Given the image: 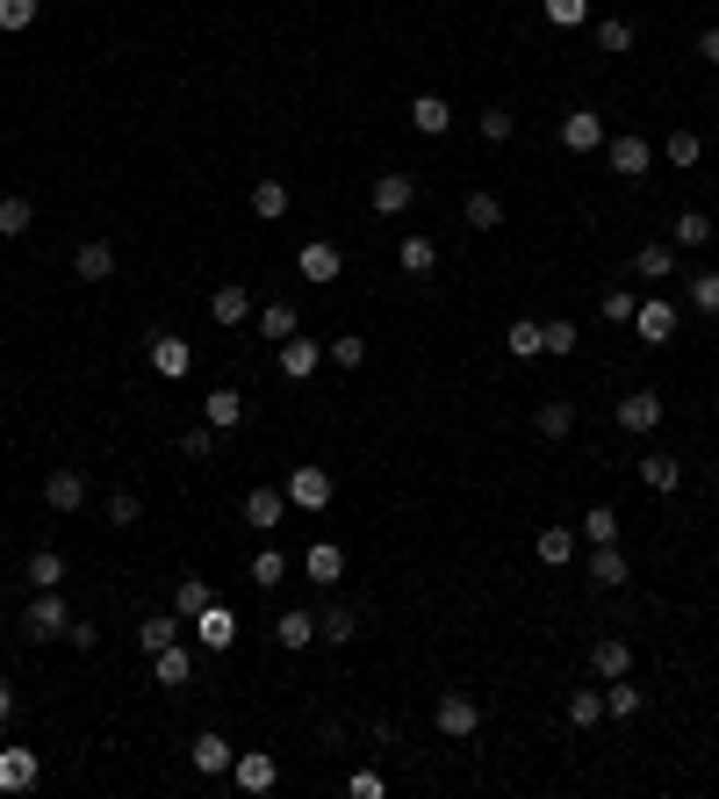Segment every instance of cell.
<instances>
[{"label": "cell", "instance_id": "60d3db41", "mask_svg": "<svg viewBox=\"0 0 719 799\" xmlns=\"http://www.w3.org/2000/svg\"><path fill=\"white\" fill-rule=\"evenodd\" d=\"M576 533L590 540V548H604V540H618V512H612V504H590V519H582Z\"/></svg>", "mask_w": 719, "mask_h": 799}, {"label": "cell", "instance_id": "7402d4cb", "mask_svg": "<svg viewBox=\"0 0 719 799\" xmlns=\"http://www.w3.org/2000/svg\"><path fill=\"white\" fill-rule=\"evenodd\" d=\"M532 433H540V439H568V433H576V403H568V397H547L540 411H532Z\"/></svg>", "mask_w": 719, "mask_h": 799}, {"label": "cell", "instance_id": "4dcf8cb0", "mask_svg": "<svg viewBox=\"0 0 719 799\" xmlns=\"http://www.w3.org/2000/svg\"><path fill=\"white\" fill-rule=\"evenodd\" d=\"M317 642H360V612L353 606H325L317 612Z\"/></svg>", "mask_w": 719, "mask_h": 799}, {"label": "cell", "instance_id": "6125c7cd", "mask_svg": "<svg viewBox=\"0 0 719 799\" xmlns=\"http://www.w3.org/2000/svg\"><path fill=\"white\" fill-rule=\"evenodd\" d=\"M8 713H15V684L0 678V720H8Z\"/></svg>", "mask_w": 719, "mask_h": 799}, {"label": "cell", "instance_id": "7c38bea8", "mask_svg": "<svg viewBox=\"0 0 719 799\" xmlns=\"http://www.w3.org/2000/svg\"><path fill=\"white\" fill-rule=\"evenodd\" d=\"M288 519V497H281V490H245V526H259V533H274V526Z\"/></svg>", "mask_w": 719, "mask_h": 799}, {"label": "cell", "instance_id": "ba28073f", "mask_svg": "<svg viewBox=\"0 0 719 799\" xmlns=\"http://www.w3.org/2000/svg\"><path fill=\"white\" fill-rule=\"evenodd\" d=\"M188 634L209 648V656H223V648L238 642V620H231V606H209V612H195V626H188Z\"/></svg>", "mask_w": 719, "mask_h": 799}, {"label": "cell", "instance_id": "74e56055", "mask_svg": "<svg viewBox=\"0 0 719 799\" xmlns=\"http://www.w3.org/2000/svg\"><path fill=\"white\" fill-rule=\"evenodd\" d=\"M640 483L648 490H676L684 483V461H676V454H648V461H640Z\"/></svg>", "mask_w": 719, "mask_h": 799}, {"label": "cell", "instance_id": "9f6ffc18", "mask_svg": "<svg viewBox=\"0 0 719 799\" xmlns=\"http://www.w3.org/2000/svg\"><path fill=\"white\" fill-rule=\"evenodd\" d=\"M36 22V0H0V30L15 36V30H30Z\"/></svg>", "mask_w": 719, "mask_h": 799}, {"label": "cell", "instance_id": "9a60e30c", "mask_svg": "<svg viewBox=\"0 0 719 799\" xmlns=\"http://www.w3.org/2000/svg\"><path fill=\"white\" fill-rule=\"evenodd\" d=\"M339 267H345V252L331 238H309L303 245V281H317V289H325V281H339Z\"/></svg>", "mask_w": 719, "mask_h": 799}, {"label": "cell", "instance_id": "5bb4252c", "mask_svg": "<svg viewBox=\"0 0 719 799\" xmlns=\"http://www.w3.org/2000/svg\"><path fill=\"white\" fill-rule=\"evenodd\" d=\"M562 144H568V152H598V144H604V116L568 108V116H562Z\"/></svg>", "mask_w": 719, "mask_h": 799}, {"label": "cell", "instance_id": "83f0119b", "mask_svg": "<svg viewBox=\"0 0 719 799\" xmlns=\"http://www.w3.org/2000/svg\"><path fill=\"white\" fill-rule=\"evenodd\" d=\"M202 418L216 425V433H231V425H245V397H238V389H209V397H202Z\"/></svg>", "mask_w": 719, "mask_h": 799}, {"label": "cell", "instance_id": "b9f144b4", "mask_svg": "<svg viewBox=\"0 0 719 799\" xmlns=\"http://www.w3.org/2000/svg\"><path fill=\"white\" fill-rule=\"evenodd\" d=\"M662 158H669V166H698V158H705V144H698V130H669V144H662Z\"/></svg>", "mask_w": 719, "mask_h": 799}, {"label": "cell", "instance_id": "d4e9b609", "mask_svg": "<svg viewBox=\"0 0 719 799\" xmlns=\"http://www.w3.org/2000/svg\"><path fill=\"white\" fill-rule=\"evenodd\" d=\"M411 202H417V180L411 174H381L375 180V209H381V216H403Z\"/></svg>", "mask_w": 719, "mask_h": 799}, {"label": "cell", "instance_id": "f546056e", "mask_svg": "<svg viewBox=\"0 0 719 799\" xmlns=\"http://www.w3.org/2000/svg\"><path fill=\"white\" fill-rule=\"evenodd\" d=\"M152 678L166 684V692H180V684L195 678V662H188V648H180V642H173V648H158V656H152Z\"/></svg>", "mask_w": 719, "mask_h": 799}, {"label": "cell", "instance_id": "2e32d148", "mask_svg": "<svg viewBox=\"0 0 719 799\" xmlns=\"http://www.w3.org/2000/svg\"><path fill=\"white\" fill-rule=\"evenodd\" d=\"M180 634H188V620H180V612H152V620H138V648H144V656L173 648Z\"/></svg>", "mask_w": 719, "mask_h": 799}, {"label": "cell", "instance_id": "f907efd6", "mask_svg": "<svg viewBox=\"0 0 719 799\" xmlns=\"http://www.w3.org/2000/svg\"><path fill=\"white\" fill-rule=\"evenodd\" d=\"M325 361L331 367H360V361H367V339H360V331H345V339H331V346H325Z\"/></svg>", "mask_w": 719, "mask_h": 799}, {"label": "cell", "instance_id": "8fae6325", "mask_svg": "<svg viewBox=\"0 0 719 799\" xmlns=\"http://www.w3.org/2000/svg\"><path fill=\"white\" fill-rule=\"evenodd\" d=\"M396 267H403L411 281H432V274H439V245H432L425 231H411V238L396 245Z\"/></svg>", "mask_w": 719, "mask_h": 799}, {"label": "cell", "instance_id": "4316f807", "mask_svg": "<svg viewBox=\"0 0 719 799\" xmlns=\"http://www.w3.org/2000/svg\"><path fill=\"white\" fill-rule=\"evenodd\" d=\"M411 122H417V138H446V130H453V108H446L439 94H417V102H411Z\"/></svg>", "mask_w": 719, "mask_h": 799}, {"label": "cell", "instance_id": "ffe728a7", "mask_svg": "<svg viewBox=\"0 0 719 799\" xmlns=\"http://www.w3.org/2000/svg\"><path fill=\"white\" fill-rule=\"evenodd\" d=\"M209 317H216V325H223V331H238V325H245V317H252V296H245L238 281H223L216 296H209Z\"/></svg>", "mask_w": 719, "mask_h": 799}, {"label": "cell", "instance_id": "5b68a950", "mask_svg": "<svg viewBox=\"0 0 719 799\" xmlns=\"http://www.w3.org/2000/svg\"><path fill=\"white\" fill-rule=\"evenodd\" d=\"M634 331H640V346H669L676 339V303H662V296L634 303Z\"/></svg>", "mask_w": 719, "mask_h": 799}, {"label": "cell", "instance_id": "6f0895ef", "mask_svg": "<svg viewBox=\"0 0 719 799\" xmlns=\"http://www.w3.org/2000/svg\"><path fill=\"white\" fill-rule=\"evenodd\" d=\"M345 792H353V799H381L389 785H381V771H353V778H345Z\"/></svg>", "mask_w": 719, "mask_h": 799}, {"label": "cell", "instance_id": "c3c4849f", "mask_svg": "<svg viewBox=\"0 0 719 799\" xmlns=\"http://www.w3.org/2000/svg\"><path fill=\"white\" fill-rule=\"evenodd\" d=\"M259 331H267V339H295V303H267V310H259Z\"/></svg>", "mask_w": 719, "mask_h": 799}, {"label": "cell", "instance_id": "f1b7e54d", "mask_svg": "<svg viewBox=\"0 0 719 799\" xmlns=\"http://www.w3.org/2000/svg\"><path fill=\"white\" fill-rule=\"evenodd\" d=\"M532 555L547 562V569H562V562L576 555V526H540V540H532Z\"/></svg>", "mask_w": 719, "mask_h": 799}, {"label": "cell", "instance_id": "30bf717a", "mask_svg": "<svg viewBox=\"0 0 719 799\" xmlns=\"http://www.w3.org/2000/svg\"><path fill=\"white\" fill-rule=\"evenodd\" d=\"M317 367H325V346H317V339H303V331L281 339V375H288V383H309Z\"/></svg>", "mask_w": 719, "mask_h": 799}, {"label": "cell", "instance_id": "e0dca14e", "mask_svg": "<svg viewBox=\"0 0 719 799\" xmlns=\"http://www.w3.org/2000/svg\"><path fill=\"white\" fill-rule=\"evenodd\" d=\"M22 584H30V591H58V584H66V555H58V548H36V555L22 562Z\"/></svg>", "mask_w": 719, "mask_h": 799}, {"label": "cell", "instance_id": "f6af8a7d", "mask_svg": "<svg viewBox=\"0 0 719 799\" xmlns=\"http://www.w3.org/2000/svg\"><path fill=\"white\" fill-rule=\"evenodd\" d=\"M691 310L719 317V274H712V267H705V274H691Z\"/></svg>", "mask_w": 719, "mask_h": 799}, {"label": "cell", "instance_id": "52a82bcc", "mask_svg": "<svg viewBox=\"0 0 719 799\" xmlns=\"http://www.w3.org/2000/svg\"><path fill=\"white\" fill-rule=\"evenodd\" d=\"M618 433H655V425H662V397H655V389H634V397H618Z\"/></svg>", "mask_w": 719, "mask_h": 799}, {"label": "cell", "instance_id": "681fc988", "mask_svg": "<svg viewBox=\"0 0 719 799\" xmlns=\"http://www.w3.org/2000/svg\"><path fill=\"white\" fill-rule=\"evenodd\" d=\"M540 353H576V325H568V317H547V325H540Z\"/></svg>", "mask_w": 719, "mask_h": 799}, {"label": "cell", "instance_id": "9c48e42d", "mask_svg": "<svg viewBox=\"0 0 719 799\" xmlns=\"http://www.w3.org/2000/svg\"><path fill=\"white\" fill-rule=\"evenodd\" d=\"M44 778V764H36V749H0V792H30V785Z\"/></svg>", "mask_w": 719, "mask_h": 799}, {"label": "cell", "instance_id": "11a10c76", "mask_svg": "<svg viewBox=\"0 0 719 799\" xmlns=\"http://www.w3.org/2000/svg\"><path fill=\"white\" fill-rule=\"evenodd\" d=\"M138 519H144V504L130 490H108V526H138Z\"/></svg>", "mask_w": 719, "mask_h": 799}, {"label": "cell", "instance_id": "277c9868", "mask_svg": "<svg viewBox=\"0 0 719 799\" xmlns=\"http://www.w3.org/2000/svg\"><path fill=\"white\" fill-rule=\"evenodd\" d=\"M432 720H439V735H446V742H468V735L482 728V706H475V698H468V692H446Z\"/></svg>", "mask_w": 719, "mask_h": 799}, {"label": "cell", "instance_id": "44dd1931", "mask_svg": "<svg viewBox=\"0 0 719 799\" xmlns=\"http://www.w3.org/2000/svg\"><path fill=\"white\" fill-rule=\"evenodd\" d=\"M626 555H618V540H604V548H590V584H598V591H618V584H626Z\"/></svg>", "mask_w": 719, "mask_h": 799}, {"label": "cell", "instance_id": "7bdbcfd3", "mask_svg": "<svg viewBox=\"0 0 719 799\" xmlns=\"http://www.w3.org/2000/svg\"><path fill=\"white\" fill-rule=\"evenodd\" d=\"M468 224H475V231H497L504 224V202L490 188H475V195H468Z\"/></svg>", "mask_w": 719, "mask_h": 799}, {"label": "cell", "instance_id": "ac0fdd59", "mask_svg": "<svg viewBox=\"0 0 719 799\" xmlns=\"http://www.w3.org/2000/svg\"><path fill=\"white\" fill-rule=\"evenodd\" d=\"M590 670H598L604 684H612V678H626V670H634V648L618 642V634H604V642H590Z\"/></svg>", "mask_w": 719, "mask_h": 799}, {"label": "cell", "instance_id": "94428289", "mask_svg": "<svg viewBox=\"0 0 719 799\" xmlns=\"http://www.w3.org/2000/svg\"><path fill=\"white\" fill-rule=\"evenodd\" d=\"M698 58H705V66H719V22H712V30L698 36Z\"/></svg>", "mask_w": 719, "mask_h": 799}, {"label": "cell", "instance_id": "816d5d0a", "mask_svg": "<svg viewBox=\"0 0 719 799\" xmlns=\"http://www.w3.org/2000/svg\"><path fill=\"white\" fill-rule=\"evenodd\" d=\"M604 713H618V720H634V713H640V684L612 678V692H604Z\"/></svg>", "mask_w": 719, "mask_h": 799}, {"label": "cell", "instance_id": "d590c367", "mask_svg": "<svg viewBox=\"0 0 719 799\" xmlns=\"http://www.w3.org/2000/svg\"><path fill=\"white\" fill-rule=\"evenodd\" d=\"M209 606H216V591H209L202 576H180V591H173V612L195 626V612H209Z\"/></svg>", "mask_w": 719, "mask_h": 799}, {"label": "cell", "instance_id": "4fadbf2b", "mask_svg": "<svg viewBox=\"0 0 719 799\" xmlns=\"http://www.w3.org/2000/svg\"><path fill=\"white\" fill-rule=\"evenodd\" d=\"M44 504H51V512H80L86 504V475L80 469H51L44 475Z\"/></svg>", "mask_w": 719, "mask_h": 799}, {"label": "cell", "instance_id": "484cf974", "mask_svg": "<svg viewBox=\"0 0 719 799\" xmlns=\"http://www.w3.org/2000/svg\"><path fill=\"white\" fill-rule=\"evenodd\" d=\"M274 642L288 648V656H303V648L317 642V612H281V620H274Z\"/></svg>", "mask_w": 719, "mask_h": 799}, {"label": "cell", "instance_id": "8992f818", "mask_svg": "<svg viewBox=\"0 0 719 799\" xmlns=\"http://www.w3.org/2000/svg\"><path fill=\"white\" fill-rule=\"evenodd\" d=\"M195 367V346L180 339V331H152V375H166V383H180Z\"/></svg>", "mask_w": 719, "mask_h": 799}, {"label": "cell", "instance_id": "f35d334b", "mask_svg": "<svg viewBox=\"0 0 719 799\" xmlns=\"http://www.w3.org/2000/svg\"><path fill=\"white\" fill-rule=\"evenodd\" d=\"M598 51L604 58H626V51H634V22H626V15H604L598 22Z\"/></svg>", "mask_w": 719, "mask_h": 799}, {"label": "cell", "instance_id": "ee69618b", "mask_svg": "<svg viewBox=\"0 0 719 799\" xmlns=\"http://www.w3.org/2000/svg\"><path fill=\"white\" fill-rule=\"evenodd\" d=\"M180 454H188V461H216V425H188V433H180Z\"/></svg>", "mask_w": 719, "mask_h": 799}, {"label": "cell", "instance_id": "680465c9", "mask_svg": "<svg viewBox=\"0 0 719 799\" xmlns=\"http://www.w3.org/2000/svg\"><path fill=\"white\" fill-rule=\"evenodd\" d=\"M598 310H604V317H612V325H634V296H626V289H612V296H604V303H598Z\"/></svg>", "mask_w": 719, "mask_h": 799}, {"label": "cell", "instance_id": "91938a15", "mask_svg": "<svg viewBox=\"0 0 719 799\" xmlns=\"http://www.w3.org/2000/svg\"><path fill=\"white\" fill-rule=\"evenodd\" d=\"M66 642H72V648H94V642H102V626H94V620H72Z\"/></svg>", "mask_w": 719, "mask_h": 799}, {"label": "cell", "instance_id": "6da1fadb", "mask_svg": "<svg viewBox=\"0 0 719 799\" xmlns=\"http://www.w3.org/2000/svg\"><path fill=\"white\" fill-rule=\"evenodd\" d=\"M66 626H72V606H66L58 591H36V598H30V612L15 620V634H22V642H58Z\"/></svg>", "mask_w": 719, "mask_h": 799}, {"label": "cell", "instance_id": "7dc6e473", "mask_svg": "<svg viewBox=\"0 0 719 799\" xmlns=\"http://www.w3.org/2000/svg\"><path fill=\"white\" fill-rule=\"evenodd\" d=\"M568 720H576V728H598L604 720V692H568Z\"/></svg>", "mask_w": 719, "mask_h": 799}, {"label": "cell", "instance_id": "d6986e66", "mask_svg": "<svg viewBox=\"0 0 719 799\" xmlns=\"http://www.w3.org/2000/svg\"><path fill=\"white\" fill-rule=\"evenodd\" d=\"M72 274H80V281H108V274H116V245H108V238H86L80 252H72Z\"/></svg>", "mask_w": 719, "mask_h": 799}, {"label": "cell", "instance_id": "cb8c5ba5", "mask_svg": "<svg viewBox=\"0 0 719 799\" xmlns=\"http://www.w3.org/2000/svg\"><path fill=\"white\" fill-rule=\"evenodd\" d=\"M188 756H195V771H209V778H216V771H231V756H238V749L223 742L216 728H202V735L188 742Z\"/></svg>", "mask_w": 719, "mask_h": 799}, {"label": "cell", "instance_id": "f5cc1de1", "mask_svg": "<svg viewBox=\"0 0 719 799\" xmlns=\"http://www.w3.org/2000/svg\"><path fill=\"white\" fill-rule=\"evenodd\" d=\"M547 22L554 30H582L590 22V0H547Z\"/></svg>", "mask_w": 719, "mask_h": 799}, {"label": "cell", "instance_id": "7a4b0ae2", "mask_svg": "<svg viewBox=\"0 0 719 799\" xmlns=\"http://www.w3.org/2000/svg\"><path fill=\"white\" fill-rule=\"evenodd\" d=\"M281 497H288L295 512H325V504H331V469H317V461H295L288 483H281Z\"/></svg>", "mask_w": 719, "mask_h": 799}, {"label": "cell", "instance_id": "bcb514c9", "mask_svg": "<svg viewBox=\"0 0 719 799\" xmlns=\"http://www.w3.org/2000/svg\"><path fill=\"white\" fill-rule=\"evenodd\" d=\"M504 353H518V361H532V353H540V325H532V317H518V325L504 331Z\"/></svg>", "mask_w": 719, "mask_h": 799}, {"label": "cell", "instance_id": "e575fe53", "mask_svg": "<svg viewBox=\"0 0 719 799\" xmlns=\"http://www.w3.org/2000/svg\"><path fill=\"white\" fill-rule=\"evenodd\" d=\"M634 274L640 281H669V274H676V245H640V252H634Z\"/></svg>", "mask_w": 719, "mask_h": 799}, {"label": "cell", "instance_id": "8d00e7d4", "mask_svg": "<svg viewBox=\"0 0 719 799\" xmlns=\"http://www.w3.org/2000/svg\"><path fill=\"white\" fill-rule=\"evenodd\" d=\"M36 224V202L30 195H0V238H22Z\"/></svg>", "mask_w": 719, "mask_h": 799}, {"label": "cell", "instance_id": "603a6c76", "mask_svg": "<svg viewBox=\"0 0 719 799\" xmlns=\"http://www.w3.org/2000/svg\"><path fill=\"white\" fill-rule=\"evenodd\" d=\"M648 138H640V130H626V138H612V174H626V180H640L648 174Z\"/></svg>", "mask_w": 719, "mask_h": 799}, {"label": "cell", "instance_id": "1f68e13d", "mask_svg": "<svg viewBox=\"0 0 719 799\" xmlns=\"http://www.w3.org/2000/svg\"><path fill=\"white\" fill-rule=\"evenodd\" d=\"M252 216H267V224H274V216H288V180H252Z\"/></svg>", "mask_w": 719, "mask_h": 799}, {"label": "cell", "instance_id": "db71d44e", "mask_svg": "<svg viewBox=\"0 0 719 799\" xmlns=\"http://www.w3.org/2000/svg\"><path fill=\"white\" fill-rule=\"evenodd\" d=\"M511 130H518L511 108H482V138H490V144H511Z\"/></svg>", "mask_w": 719, "mask_h": 799}, {"label": "cell", "instance_id": "3957f363", "mask_svg": "<svg viewBox=\"0 0 719 799\" xmlns=\"http://www.w3.org/2000/svg\"><path fill=\"white\" fill-rule=\"evenodd\" d=\"M231 778H238V792H274L281 764L267 756V749H238V756H231Z\"/></svg>", "mask_w": 719, "mask_h": 799}, {"label": "cell", "instance_id": "836d02e7", "mask_svg": "<svg viewBox=\"0 0 719 799\" xmlns=\"http://www.w3.org/2000/svg\"><path fill=\"white\" fill-rule=\"evenodd\" d=\"M303 569H309V584H339V576H345V555L331 548V540H317V548L303 555Z\"/></svg>", "mask_w": 719, "mask_h": 799}, {"label": "cell", "instance_id": "d6a6232c", "mask_svg": "<svg viewBox=\"0 0 719 799\" xmlns=\"http://www.w3.org/2000/svg\"><path fill=\"white\" fill-rule=\"evenodd\" d=\"M705 238H712V216H705V209H684V216H676V231H669V245H676V252H698Z\"/></svg>", "mask_w": 719, "mask_h": 799}, {"label": "cell", "instance_id": "ab89813d", "mask_svg": "<svg viewBox=\"0 0 719 799\" xmlns=\"http://www.w3.org/2000/svg\"><path fill=\"white\" fill-rule=\"evenodd\" d=\"M245 576H252L259 591H274L281 576H288V555H281V548H259V555H252V569H245Z\"/></svg>", "mask_w": 719, "mask_h": 799}]
</instances>
